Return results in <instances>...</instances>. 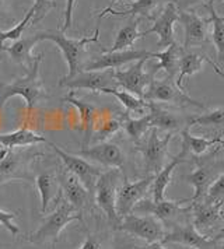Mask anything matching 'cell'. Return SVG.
I'll return each instance as SVG.
<instances>
[{"mask_svg": "<svg viewBox=\"0 0 224 249\" xmlns=\"http://www.w3.org/2000/svg\"><path fill=\"white\" fill-rule=\"evenodd\" d=\"M143 100L147 102H166V104H174L181 107L205 108L202 102L192 100L189 95L185 94V91L177 87L175 81H172V79L169 77L168 80H151L149 87L146 89Z\"/></svg>", "mask_w": 224, "mask_h": 249, "instance_id": "obj_6", "label": "cell"}, {"mask_svg": "<svg viewBox=\"0 0 224 249\" xmlns=\"http://www.w3.org/2000/svg\"><path fill=\"white\" fill-rule=\"evenodd\" d=\"M149 116H150V124L151 129H161L167 130L168 133H174L178 130H184L188 127V122L185 118L178 112H174L171 109L160 107L157 102H149Z\"/></svg>", "mask_w": 224, "mask_h": 249, "instance_id": "obj_18", "label": "cell"}, {"mask_svg": "<svg viewBox=\"0 0 224 249\" xmlns=\"http://www.w3.org/2000/svg\"><path fill=\"white\" fill-rule=\"evenodd\" d=\"M205 199L213 202H224V171L217 175V178L210 185Z\"/></svg>", "mask_w": 224, "mask_h": 249, "instance_id": "obj_39", "label": "cell"}, {"mask_svg": "<svg viewBox=\"0 0 224 249\" xmlns=\"http://www.w3.org/2000/svg\"><path fill=\"white\" fill-rule=\"evenodd\" d=\"M72 221H83V217L77 210L67 202L65 197H59L56 210L44 221V224L39 227L37 232H34L28 238L30 242L34 244H42L45 241L51 239L56 241L62 230Z\"/></svg>", "mask_w": 224, "mask_h": 249, "instance_id": "obj_3", "label": "cell"}, {"mask_svg": "<svg viewBox=\"0 0 224 249\" xmlns=\"http://www.w3.org/2000/svg\"><path fill=\"white\" fill-rule=\"evenodd\" d=\"M28 156L17 154L9 150L3 159H0V185L10 179H25L27 175L22 171L27 165Z\"/></svg>", "mask_w": 224, "mask_h": 249, "instance_id": "obj_26", "label": "cell"}, {"mask_svg": "<svg viewBox=\"0 0 224 249\" xmlns=\"http://www.w3.org/2000/svg\"><path fill=\"white\" fill-rule=\"evenodd\" d=\"M178 9L177 6L169 1L167 6L163 9V12L158 14L154 23L151 25V28H149L147 31L142 33V38L147 36L149 34H157L158 35V48H167L171 44L177 42L175 41V35H174V25L178 23Z\"/></svg>", "mask_w": 224, "mask_h": 249, "instance_id": "obj_14", "label": "cell"}, {"mask_svg": "<svg viewBox=\"0 0 224 249\" xmlns=\"http://www.w3.org/2000/svg\"><path fill=\"white\" fill-rule=\"evenodd\" d=\"M100 92L104 94H111L115 98H118V101L122 104L123 107L134 113H146V109H149V102L145 101L143 98L134 95L132 92L125 90H116L113 87H107L104 90H101Z\"/></svg>", "mask_w": 224, "mask_h": 249, "instance_id": "obj_33", "label": "cell"}, {"mask_svg": "<svg viewBox=\"0 0 224 249\" xmlns=\"http://www.w3.org/2000/svg\"><path fill=\"white\" fill-rule=\"evenodd\" d=\"M224 202H213L203 199L201 202L192 203V210H193V221L192 224L198 231H205L212 228L214 224H217L222 218V207Z\"/></svg>", "mask_w": 224, "mask_h": 249, "instance_id": "obj_19", "label": "cell"}, {"mask_svg": "<svg viewBox=\"0 0 224 249\" xmlns=\"http://www.w3.org/2000/svg\"><path fill=\"white\" fill-rule=\"evenodd\" d=\"M17 217V213H7V212H3L0 210V224L4 227L7 231H10L11 235H17L20 231H19V227L13 224V218Z\"/></svg>", "mask_w": 224, "mask_h": 249, "instance_id": "obj_41", "label": "cell"}, {"mask_svg": "<svg viewBox=\"0 0 224 249\" xmlns=\"http://www.w3.org/2000/svg\"><path fill=\"white\" fill-rule=\"evenodd\" d=\"M174 133H167L164 137L158 136V129L153 127L149 132V136L146 139L145 144L139 147L140 153L143 154L146 170L150 172V175H156L166 164L168 153V144Z\"/></svg>", "mask_w": 224, "mask_h": 249, "instance_id": "obj_8", "label": "cell"}, {"mask_svg": "<svg viewBox=\"0 0 224 249\" xmlns=\"http://www.w3.org/2000/svg\"><path fill=\"white\" fill-rule=\"evenodd\" d=\"M123 127L122 121L119 119H115V118H111V119H107L105 122H102L101 126L98 127V130L95 132V136L98 140H105L108 137L113 136L116 132H119Z\"/></svg>", "mask_w": 224, "mask_h": 249, "instance_id": "obj_38", "label": "cell"}, {"mask_svg": "<svg viewBox=\"0 0 224 249\" xmlns=\"http://www.w3.org/2000/svg\"><path fill=\"white\" fill-rule=\"evenodd\" d=\"M181 135H182V150L185 153H192L193 156H202L210 147L217 146V143L222 139V137L207 139V137L192 136L189 133V127L181 130Z\"/></svg>", "mask_w": 224, "mask_h": 249, "instance_id": "obj_32", "label": "cell"}, {"mask_svg": "<svg viewBox=\"0 0 224 249\" xmlns=\"http://www.w3.org/2000/svg\"><path fill=\"white\" fill-rule=\"evenodd\" d=\"M207 9L210 13V17L207 18L209 24H212V42L216 52H217V60L220 65H224V20L217 14L214 4L209 0Z\"/></svg>", "mask_w": 224, "mask_h": 249, "instance_id": "obj_30", "label": "cell"}, {"mask_svg": "<svg viewBox=\"0 0 224 249\" xmlns=\"http://www.w3.org/2000/svg\"><path fill=\"white\" fill-rule=\"evenodd\" d=\"M76 154L84 160H91L94 162H98L101 165L110 167V168H122L123 162H125L122 150L116 144L108 143V142L95 144L93 147L83 148Z\"/></svg>", "mask_w": 224, "mask_h": 249, "instance_id": "obj_17", "label": "cell"}, {"mask_svg": "<svg viewBox=\"0 0 224 249\" xmlns=\"http://www.w3.org/2000/svg\"><path fill=\"white\" fill-rule=\"evenodd\" d=\"M205 0H172V3L177 6L178 12H185V10H189L190 7H193L195 4L202 3Z\"/></svg>", "mask_w": 224, "mask_h": 249, "instance_id": "obj_43", "label": "cell"}, {"mask_svg": "<svg viewBox=\"0 0 224 249\" xmlns=\"http://www.w3.org/2000/svg\"><path fill=\"white\" fill-rule=\"evenodd\" d=\"M224 126V108H217L203 115H193L188 121V127L192 126Z\"/></svg>", "mask_w": 224, "mask_h": 249, "instance_id": "obj_37", "label": "cell"}, {"mask_svg": "<svg viewBox=\"0 0 224 249\" xmlns=\"http://www.w3.org/2000/svg\"><path fill=\"white\" fill-rule=\"evenodd\" d=\"M185 202H188V199H182V200H167V199H163L161 202H153V200L142 199L133 207V212L154 215L161 223H171L179 215L187 214V213L192 212V204L188 206V207L182 206V203H185Z\"/></svg>", "mask_w": 224, "mask_h": 249, "instance_id": "obj_12", "label": "cell"}, {"mask_svg": "<svg viewBox=\"0 0 224 249\" xmlns=\"http://www.w3.org/2000/svg\"><path fill=\"white\" fill-rule=\"evenodd\" d=\"M161 244H181L193 249H216V241L209 239L207 235H203L193 224L177 227L172 231L166 232Z\"/></svg>", "mask_w": 224, "mask_h": 249, "instance_id": "obj_16", "label": "cell"}, {"mask_svg": "<svg viewBox=\"0 0 224 249\" xmlns=\"http://www.w3.org/2000/svg\"><path fill=\"white\" fill-rule=\"evenodd\" d=\"M158 0H137L133 1L131 7L123 9V10H115L113 7H108L105 10H102L100 14V18L112 14V16H142V17H150L151 12L156 9Z\"/></svg>", "mask_w": 224, "mask_h": 249, "instance_id": "obj_34", "label": "cell"}, {"mask_svg": "<svg viewBox=\"0 0 224 249\" xmlns=\"http://www.w3.org/2000/svg\"><path fill=\"white\" fill-rule=\"evenodd\" d=\"M154 59V52L150 51H134V49H126V51H118V52H108L105 51L102 55L95 57L94 60L89 62L83 66V70H108V69H121L128 63L137 62L140 59Z\"/></svg>", "mask_w": 224, "mask_h": 249, "instance_id": "obj_13", "label": "cell"}, {"mask_svg": "<svg viewBox=\"0 0 224 249\" xmlns=\"http://www.w3.org/2000/svg\"><path fill=\"white\" fill-rule=\"evenodd\" d=\"M137 249H166L163 247L161 242H153V244H147L143 248H137Z\"/></svg>", "mask_w": 224, "mask_h": 249, "instance_id": "obj_46", "label": "cell"}, {"mask_svg": "<svg viewBox=\"0 0 224 249\" xmlns=\"http://www.w3.org/2000/svg\"><path fill=\"white\" fill-rule=\"evenodd\" d=\"M222 18H223V20H224V16H223V17H222Z\"/></svg>", "mask_w": 224, "mask_h": 249, "instance_id": "obj_54", "label": "cell"}, {"mask_svg": "<svg viewBox=\"0 0 224 249\" xmlns=\"http://www.w3.org/2000/svg\"><path fill=\"white\" fill-rule=\"evenodd\" d=\"M205 62H207V56L205 53L195 52V51H190V49H184V52L181 55V60H179L178 74H177V79H175L177 87L184 90L182 89L184 80L187 77H192L196 73H199L203 69Z\"/></svg>", "mask_w": 224, "mask_h": 249, "instance_id": "obj_25", "label": "cell"}, {"mask_svg": "<svg viewBox=\"0 0 224 249\" xmlns=\"http://www.w3.org/2000/svg\"><path fill=\"white\" fill-rule=\"evenodd\" d=\"M139 38H142V33L139 31V18H132L129 23L123 25L118 31L115 41H113V45L108 52L126 51L128 48L133 45Z\"/></svg>", "mask_w": 224, "mask_h": 249, "instance_id": "obj_31", "label": "cell"}, {"mask_svg": "<svg viewBox=\"0 0 224 249\" xmlns=\"http://www.w3.org/2000/svg\"><path fill=\"white\" fill-rule=\"evenodd\" d=\"M37 42H39L38 39V34H34L31 36H25V38H20L19 41L13 42V45L9 48L4 46L3 51H6L10 55L11 60L17 65H21L22 68L30 69L34 62V56L31 55V51L35 46Z\"/></svg>", "mask_w": 224, "mask_h": 249, "instance_id": "obj_27", "label": "cell"}, {"mask_svg": "<svg viewBox=\"0 0 224 249\" xmlns=\"http://www.w3.org/2000/svg\"><path fill=\"white\" fill-rule=\"evenodd\" d=\"M182 52H184V48L178 45L177 42L167 46L163 52H154V59H158V65H156L153 73L156 74L158 70L163 69L169 79H174L179 70V60H181Z\"/></svg>", "mask_w": 224, "mask_h": 249, "instance_id": "obj_28", "label": "cell"}, {"mask_svg": "<svg viewBox=\"0 0 224 249\" xmlns=\"http://www.w3.org/2000/svg\"><path fill=\"white\" fill-rule=\"evenodd\" d=\"M115 228L140 238L147 244L161 242V239L166 235L163 223L151 214L137 215L131 213V214L125 215Z\"/></svg>", "mask_w": 224, "mask_h": 249, "instance_id": "obj_5", "label": "cell"}, {"mask_svg": "<svg viewBox=\"0 0 224 249\" xmlns=\"http://www.w3.org/2000/svg\"><path fill=\"white\" fill-rule=\"evenodd\" d=\"M34 14H35V7L33 6V7L27 12V14L24 16V18H22L21 21L17 24L16 27H13L9 31H0V51L4 49V44H6L7 41L16 42V41H19V39L21 38L22 33L25 31V28H27L28 25H31V23H33Z\"/></svg>", "mask_w": 224, "mask_h": 249, "instance_id": "obj_36", "label": "cell"}, {"mask_svg": "<svg viewBox=\"0 0 224 249\" xmlns=\"http://www.w3.org/2000/svg\"><path fill=\"white\" fill-rule=\"evenodd\" d=\"M207 62H209V63L212 65L213 70H214V71H216V73H217V74H219V76H220V77H222V79H223V81H224V71L222 70V69H220V66H217V65H216V63L213 62L210 57H207Z\"/></svg>", "mask_w": 224, "mask_h": 249, "instance_id": "obj_45", "label": "cell"}, {"mask_svg": "<svg viewBox=\"0 0 224 249\" xmlns=\"http://www.w3.org/2000/svg\"><path fill=\"white\" fill-rule=\"evenodd\" d=\"M38 192L41 196V213L45 214L48 212V206L51 202H57L59 197L62 196V189H60V183L56 177V174L51 171H45L41 175L37 177L35 179Z\"/></svg>", "mask_w": 224, "mask_h": 249, "instance_id": "obj_22", "label": "cell"}, {"mask_svg": "<svg viewBox=\"0 0 224 249\" xmlns=\"http://www.w3.org/2000/svg\"><path fill=\"white\" fill-rule=\"evenodd\" d=\"M111 1H112V6H113V4H118V3H123V1H126V0H111ZM131 1H137V0H131Z\"/></svg>", "mask_w": 224, "mask_h": 249, "instance_id": "obj_48", "label": "cell"}, {"mask_svg": "<svg viewBox=\"0 0 224 249\" xmlns=\"http://www.w3.org/2000/svg\"><path fill=\"white\" fill-rule=\"evenodd\" d=\"M185 156L187 153L182 150L179 153V156L174 157L168 162L167 165H164L161 170L157 172L154 175V179H153V183L150 186L151 189V193H153V202H161L163 199H166V189L169 185V182L172 179V174H174V170L178 167L179 164L185 162Z\"/></svg>", "mask_w": 224, "mask_h": 249, "instance_id": "obj_24", "label": "cell"}, {"mask_svg": "<svg viewBox=\"0 0 224 249\" xmlns=\"http://www.w3.org/2000/svg\"><path fill=\"white\" fill-rule=\"evenodd\" d=\"M52 249H55V247H52Z\"/></svg>", "mask_w": 224, "mask_h": 249, "instance_id": "obj_53", "label": "cell"}, {"mask_svg": "<svg viewBox=\"0 0 224 249\" xmlns=\"http://www.w3.org/2000/svg\"><path fill=\"white\" fill-rule=\"evenodd\" d=\"M220 237H222V238H223V239H224V230H223V231H222V234H220ZM222 249H224V242H223V245H222Z\"/></svg>", "mask_w": 224, "mask_h": 249, "instance_id": "obj_50", "label": "cell"}, {"mask_svg": "<svg viewBox=\"0 0 224 249\" xmlns=\"http://www.w3.org/2000/svg\"><path fill=\"white\" fill-rule=\"evenodd\" d=\"M119 181H121L119 168H111L105 172H101L94 188L95 203L105 213L108 221L115 227L121 221L116 214V195L119 189Z\"/></svg>", "mask_w": 224, "mask_h": 249, "instance_id": "obj_4", "label": "cell"}, {"mask_svg": "<svg viewBox=\"0 0 224 249\" xmlns=\"http://www.w3.org/2000/svg\"><path fill=\"white\" fill-rule=\"evenodd\" d=\"M178 23L184 28V49H190L193 46L202 45L207 42V25L209 21L202 18L195 12L185 10L179 12Z\"/></svg>", "mask_w": 224, "mask_h": 249, "instance_id": "obj_15", "label": "cell"}, {"mask_svg": "<svg viewBox=\"0 0 224 249\" xmlns=\"http://www.w3.org/2000/svg\"><path fill=\"white\" fill-rule=\"evenodd\" d=\"M122 124L125 130L128 132L129 137L133 140L134 143H139L146 133L151 129L149 113H146V115L140 116V118H129V116H126Z\"/></svg>", "mask_w": 224, "mask_h": 249, "instance_id": "obj_35", "label": "cell"}, {"mask_svg": "<svg viewBox=\"0 0 224 249\" xmlns=\"http://www.w3.org/2000/svg\"><path fill=\"white\" fill-rule=\"evenodd\" d=\"M33 6L35 7V14H34L31 24L39 23L41 20H44L48 13L56 7L55 1H52V0H34Z\"/></svg>", "mask_w": 224, "mask_h": 249, "instance_id": "obj_40", "label": "cell"}, {"mask_svg": "<svg viewBox=\"0 0 224 249\" xmlns=\"http://www.w3.org/2000/svg\"><path fill=\"white\" fill-rule=\"evenodd\" d=\"M60 189L65 192V199L72 204L76 210H80L84 204L89 202V191L86 186L78 181L76 175H73L69 171H63V174L59 178Z\"/></svg>", "mask_w": 224, "mask_h": 249, "instance_id": "obj_21", "label": "cell"}, {"mask_svg": "<svg viewBox=\"0 0 224 249\" xmlns=\"http://www.w3.org/2000/svg\"><path fill=\"white\" fill-rule=\"evenodd\" d=\"M217 147H219V150H224V139L222 137L220 139V142L217 143Z\"/></svg>", "mask_w": 224, "mask_h": 249, "instance_id": "obj_47", "label": "cell"}, {"mask_svg": "<svg viewBox=\"0 0 224 249\" xmlns=\"http://www.w3.org/2000/svg\"><path fill=\"white\" fill-rule=\"evenodd\" d=\"M37 34H38L39 41H52L60 49L62 55L66 59L67 66H69V71L65 76V79H70L75 74H77L80 70H83L81 59H83V55H84V48L89 44L98 42L100 30L97 28L95 34L93 36H86V38H81V39H70L65 35V33L52 31V30L41 31V33H37Z\"/></svg>", "mask_w": 224, "mask_h": 249, "instance_id": "obj_2", "label": "cell"}, {"mask_svg": "<svg viewBox=\"0 0 224 249\" xmlns=\"http://www.w3.org/2000/svg\"><path fill=\"white\" fill-rule=\"evenodd\" d=\"M48 140L44 136H39L37 133H34L33 130L30 129H19L14 130L11 133H1L0 135V146H3L4 148L14 147H25V146H35L39 143H46Z\"/></svg>", "mask_w": 224, "mask_h": 249, "instance_id": "obj_29", "label": "cell"}, {"mask_svg": "<svg viewBox=\"0 0 224 249\" xmlns=\"http://www.w3.org/2000/svg\"><path fill=\"white\" fill-rule=\"evenodd\" d=\"M76 7V0H67L66 1V10H65V25L62 33H66L67 30L72 27L73 24V12Z\"/></svg>", "mask_w": 224, "mask_h": 249, "instance_id": "obj_42", "label": "cell"}, {"mask_svg": "<svg viewBox=\"0 0 224 249\" xmlns=\"http://www.w3.org/2000/svg\"><path fill=\"white\" fill-rule=\"evenodd\" d=\"M153 179L154 175H147L146 178L136 182H128L126 179L123 181V185L118 189L116 195V214L119 220H122L125 215L131 214L133 212L134 206L149 192Z\"/></svg>", "mask_w": 224, "mask_h": 249, "instance_id": "obj_10", "label": "cell"}, {"mask_svg": "<svg viewBox=\"0 0 224 249\" xmlns=\"http://www.w3.org/2000/svg\"><path fill=\"white\" fill-rule=\"evenodd\" d=\"M63 102H67L70 105H73L77 109L78 116H80V129L84 132L86 135V140H84V148L89 147L90 136L94 130V124L97 119V108L94 105H91L89 102L81 101L75 97V92L72 91L69 95H66L63 100Z\"/></svg>", "mask_w": 224, "mask_h": 249, "instance_id": "obj_23", "label": "cell"}, {"mask_svg": "<svg viewBox=\"0 0 224 249\" xmlns=\"http://www.w3.org/2000/svg\"><path fill=\"white\" fill-rule=\"evenodd\" d=\"M147 60H150L149 57L140 59L137 62H134L131 68L126 70L116 69L113 70V80L115 84L121 86L125 91H129L134 95L143 98L146 89L149 87L150 81L154 79V73H147L145 70V65Z\"/></svg>", "mask_w": 224, "mask_h": 249, "instance_id": "obj_7", "label": "cell"}, {"mask_svg": "<svg viewBox=\"0 0 224 249\" xmlns=\"http://www.w3.org/2000/svg\"><path fill=\"white\" fill-rule=\"evenodd\" d=\"M115 84L113 80V70H80L77 74H75L70 79L59 80V86L60 87H66L70 90H90V91H98L112 87Z\"/></svg>", "mask_w": 224, "mask_h": 249, "instance_id": "obj_9", "label": "cell"}, {"mask_svg": "<svg viewBox=\"0 0 224 249\" xmlns=\"http://www.w3.org/2000/svg\"><path fill=\"white\" fill-rule=\"evenodd\" d=\"M1 6H3V0H0V12H1Z\"/></svg>", "mask_w": 224, "mask_h": 249, "instance_id": "obj_51", "label": "cell"}, {"mask_svg": "<svg viewBox=\"0 0 224 249\" xmlns=\"http://www.w3.org/2000/svg\"><path fill=\"white\" fill-rule=\"evenodd\" d=\"M49 144H51V147L55 150V153L60 157V160L63 161L66 170L69 172H72L73 175H76L78 178V181L86 186V189L89 192H94L95 182H97L98 177L102 172L101 168L93 165L87 160H84L83 157L77 156V154H69L66 151H63L60 147H57L54 143H49Z\"/></svg>", "mask_w": 224, "mask_h": 249, "instance_id": "obj_11", "label": "cell"}, {"mask_svg": "<svg viewBox=\"0 0 224 249\" xmlns=\"http://www.w3.org/2000/svg\"><path fill=\"white\" fill-rule=\"evenodd\" d=\"M210 1H212L213 4H214V3H224V0H210Z\"/></svg>", "mask_w": 224, "mask_h": 249, "instance_id": "obj_49", "label": "cell"}, {"mask_svg": "<svg viewBox=\"0 0 224 249\" xmlns=\"http://www.w3.org/2000/svg\"><path fill=\"white\" fill-rule=\"evenodd\" d=\"M42 57H44V53H39L34 57L33 65L28 69L25 76L16 79L10 84L0 87V111L7 100H10L11 97L20 95L27 104V111L31 112L37 107L38 101L46 97L42 79L39 76V66H41Z\"/></svg>", "mask_w": 224, "mask_h": 249, "instance_id": "obj_1", "label": "cell"}, {"mask_svg": "<svg viewBox=\"0 0 224 249\" xmlns=\"http://www.w3.org/2000/svg\"><path fill=\"white\" fill-rule=\"evenodd\" d=\"M222 214H223V217H224V204H223V207H222Z\"/></svg>", "mask_w": 224, "mask_h": 249, "instance_id": "obj_52", "label": "cell"}, {"mask_svg": "<svg viewBox=\"0 0 224 249\" xmlns=\"http://www.w3.org/2000/svg\"><path fill=\"white\" fill-rule=\"evenodd\" d=\"M78 249H100V242L93 237L91 234H87V237L84 239L83 245Z\"/></svg>", "mask_w": 224, "mask_h": 249, "instance_id": "obj_44", "label": "cell"}, {"mask_svg": "<svg viewBox=\"0 0 224 249\" xmlns=\"http://www.w3.org/2000/svg\"><path fill=\"white\" fill-rule=\"evenodd\" d=\"M219 174H220V168L214 165V167H199L196 171L185 175L184 178L193 186V192H195L192 199H188V202L196 203L203 200L207 195L210 185L217 178Z\"/></svg>", "mask_w": 224, "mask_h": 249, "instance_id": "obj_20", "label": "cell"}]
</instances>
